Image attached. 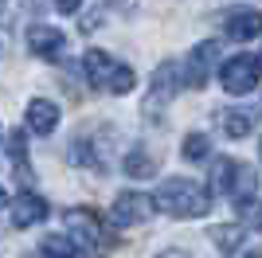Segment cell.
<instances>
[{"label": "cell", "mask_w": 262, "mask_h": 258, "mask_svg": "<svg viewBox=\"0 0 262 258\" xmlns=\"http://www.w3.org/2000/svg\"><path fill=\"white\" fill-rule=\"evenodd\" d=\"M78 4H82V0H55V8L67 12V16H71V12H78Z\"/></svg>", "instance_id": "ffe728a7"}, {"label": "cell", "mask_w": 262, "mask_h": 258, "mask_svg": "<svg viewBox=\"0 0 262 258\" xmlns=\"http://www.w3.org/2000/svg\"><path fill=\"white\" fill-rule=\"evenodd\" d=\"M82 75H86V82L94 86V90H102V94H129L133 86H137L133 67L114 59V55H106V51H98V47H90V51L82 55Z\"/></svg>", "instance_id": "7a4b0ae2"}, {"label": "cell", "mask_w": 262, "mask_h": 258, "mask_svg": "<svg viewBox=\"0 0 262 258\" xmlns=\"http://www.w3.org/2000/svg\"><path fill=\"white\" fill-rule=\"evenodd\" d=\"M67 235L75 239L78 250H86L94 258H106L114 250V235H110V227H102V219L90 207H71L67 211Z\"/></svg>", "instance_id": "3957f363"}, {"label": "cell", "mask_w": 262, "mask_h": 258, "mask_svg": "<svg viewBox=\"0 0 262 258\" xmlns=\"http://www.w3.org/2000/svg\"><path fill=\"white\" fill-rule=\"evenodd\" d=\"M235 164H239V161H231V157H215V161H211L208 192H219V196H227V192H231V180H235Z\"/></svg>", "instance_id": "5bb4252c"}, {"label": "cell", "mask_w": 262, "mask_h": 258, "mask_svg": "<svg viewBox=\"0 0 262 258\" xmlns=\"http://www.w3.org/2000/svg\"><path fill=\"white\" fill-rule=\"evenodd\" d=\"M231 258H262V254H258V250H243V254H239V250H235V254H231Z\"/></svg>", "instance_id": "44dd1931"}, {"label": "cell", "mask_w": 262, "mask_h": 258, "mask_svg": "<svg viewBox=\"0 0 262 258\" xmlns=\"http://www.w3.org/2000/svg\"><path fill=\"white\" fill-rule=\"evenodd\" d=\"M8 153H12V172L20 180H32V168H28V145H24V133H12L8 137Z\"/></svg>", "instance_id": "2e32d148"}, {"label": "cell", "mask_w": 262, "mask_h": 258, "mask_svg": "<svg viewBox=\"0 0 262 258\" xmlns=\"http://www.w3.org/2000/svg\"><path fill=\"white\" fill-rule=\"evenodd\" d=\"M258 157H262V145H258Z\"/></svg>", "instance_id": "cb8c5ba5"}, {"label": "cell", "mask_w": 262, "mask_h": 258, "mask_svg": "<svg viewBox=\"0 0 262 258\" xmlns=\"http://www.w3.org/2000/svg\"><path fill=\"white\" fill-rule=\"evenodd\" d=\"M157 172V164H153V157L145 149H133L129 157H125V176H133V180H145V176H153Z\"/></svg>", "instance_id": "e0dca14e"}, {"label": "cell", "mask_w": 262, "mask_h": 258, "mask_svg": "<svg viewBox=\"0 0 262 258\" xmlns=\"http://www.w3.org/2000/svg\"><path fill=\"white\" fill-rule=\"evenodd\" d=\"M251 114L247 110H239V106H227V110H219L215 114V129L223 133V137H231V141H243L247 133H251Z\"/></svg>", "instance_id": "7c38bea8"}, {"label": "cell", "mask_w": 262, "mask_h": 258, "mask_svg": "<svg viewBox=\"0 0 262 258\" xmlns=\"http://www.w3.org/2000/svg\"><path fill=\"white\" fill-rule=\"evenodd\" d=\"M149 215H153V196H141V192H121L110 204V223L114 227H137Z\"/></svg>", "instance_id": "8992f818"}, {"label": "cell", "mask_w": 262, "mask_h": 258, "mask_svg": "<svg viewBox=\"0 0 262 258\" xmlns=\"http://www.w3.org/2000/svg\"><path fill=\"white\" fill-rule=\"evenodd\" d=\"M59 125V106L47 102V98H32L28 102V129L32 133H51Z\"/></svg>", "instance_id": "4fadbf2b"}, {"label": "cell", "mask_w": 262, "mask_h": 258, "mask_svg": "<svg viewBox=\"0 0 262 258\" xmlns=\"http://www.w3.org/2000/svg\"><path fill=\"white\" fill-rule=\"evenodd\" d=\"M28 47H32V55H39V59H59L63 47H67V35L59 32V28L35 24V28H28Z\"/></svg>", "instance_id": "30bf717a"}, {"label": "cell", "mask_w": 262, "mask_h": 258, "mask_svg": "<svg viewBox=\"0 0 262 258\" xmlns=\"http://www.w3.org/2000/svg\"><path fill=\"white\" fill-rule=\"evenodd\" d=\"M215 243L227 250V254H235V250H239V243H243V227H231V223L215 227Z\"/></svg>", "instance_id": "d6986e66"}, {"label": "cell", "mask_w": 262, "mask_h": 258, "mask_svg": "<svg viewBox=\"0 0 262 258\" xmlns=\"http://www.w3.org/2000/svg\"><path fill=\"white\" fill-rule=\"evenodd\" d=\"M258 67H262V55H258Z\"/></svg>", "instance_id": "d4e9b609"}, {"label": "cell", "mask_w": 262, "mask_h": 258, "mask_svg": "<svg viewBox=\"0 0 262 258\" xmlns=\"http://www.w3.org/2000/svg\"><path fill=\"white\" fill-rule=\"evenodd\" d=\"M223 32H227V39H258L262 12H254V8H231L227 16H223Z\"/></svg>", "instance_id": "ba28073f"}, {"label": "cell", "mask_w": 262, "mask_h": 258, "mask_svg": "<svg viewBox=\"0 0 262 258\" xmlns=\"http://www.w3.org/2000/svg\"><path fill=\"white\" fill-rule=\"evenodd\" d=\"M208 149H211V145H208V133H188L180 153H184V161H208Z\"/></svg>", "instance_id": "ac0fdd59"}, {"label": "cell", "mask_w": 262, "mask_h": 258, "mask_svg": "<svg viewBox=\"0 0 262 258\" xmlns=\"http://www.w3.org/2000/svg\"><path fill=\"white\" fill-rule=\"evenodd\" d=\"M39 254L43 258H82V250L75 247L71 235H47L43 243H39Z\"/></svg>", "instance_id": "9a60e30c"}, {"label": "cell", "mask_w": 262, "mask_h": 258, "mask_svg": "<svg viewBox=\"0 0 262 258\" xmlns=\"http://www.w3.org/2000/svg\"><path fill=\"white\" fill-rule=\"evenodd\" d=\"M258 75H262L258 59H251V55H235V59H227L219 67V82H223L227 94H251L258 86Z\"/></svg>", "instance_id": "5b68a950"}, {"label": "cell", "mask_w": 262, "mask_h": 258, "mask_svg": "<svg viewBox=\"0 0 262 258\" xmlns=\"http://www.w3.org/2000/svg\"><path fill=\"white\" fill-rule=\"evenodd\" d=\"M176 90H180V67H176V63H161V71L153 75V90H149V102L161 110V106H168V102L176 98Z\"/></svg>", "instance_id": "8fae6325"}, {"label": "cell", "mask_w": 262, "mask_h": 258, "mask_svg": "<svg viewBox=\"0 0 262 258\" xmlns=\"http://www.w3.org/2000/svg\"><path fill=\"white\" fill-rule=\"evenodd\" d=\"M47 219V200L39 192H20L12 200V227H35Z\"/></svg>", "instance_id": "52a82bcc"}, {"label": "cell", "mask_w": 262, "mask_h": 258, "mask_svg": "<svg viewBox=\"0 0 262 258\" xmlns=\"http://www.w3.org/2000/svg\"><path fill=\"white\" fill-rule=\"evenodd\" d=\"M153 207L168 219H200V215L211 211V192L196 180H184V176H168V180L157 184L153 192Z\"/></svg>", "instance_id": "6da1fadb"}, {"label": "cell", "mask_w": 262, "mask_h": 258, "mask_svg": "<svg viewBox=\"0 0 262 258\" xmlns=\"http://www.w3.org/2000/svg\"><path fill=\"white\" fill-rule=\"evenodd\" d=\"M215 59H219V39L196 43V47L188 51V59L180 63V82L192 86V90L208 86V75H211V67H215Z\"/></svg>", "instance_id": "277c9868"}, {"label": "cell", "mask_w": 262, "mask_h": 258, "mask_svg": "<svg viewBox=\"0 0 262 258\" xmlns=\"http://www.w3.org/2000/svg\"><path fill=\"white\" fill-rule=\"evenodd\" d=\"M4 204H8V196H4V188H0V207H4Z\"/></svg>", "instance_id": "603a6c76"}, {"label": "cell", "mask_w": 262, "mask_h": 258, "mask_svg": "<svg viewBox=\"0 0 262 258\" xmlns=\"http://www.w3.org/2000/svg\"><path fill=\"white\" fill-rule=\"evenodd\" d=\"M161 258H188V254H184V250H164Z\"/></svg>", "instance_id": "7402d4cb"}, {"label": "cell", "mask_w": 262, "mask_h": 258, "mask_svg": "<svg viewBox=\"0 0 262 258\" xmlns=\"http://www.w3.org/2000/svg\"><path fill=\"white\" fill-rule=\"evenodd\" d=\"M227 196L235 200V207H239L243 215H254V196H258V176H254V168L235 164V180H231Z\"/></svg>", "instance_id": "9c48e42d"}]
</instances>
